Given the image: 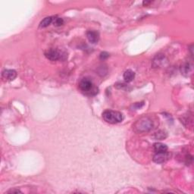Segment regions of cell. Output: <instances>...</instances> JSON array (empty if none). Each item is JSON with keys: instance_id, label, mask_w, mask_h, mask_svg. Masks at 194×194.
I'll use <instances>...</instances> for the list:
<instances>
[{"instance_id": "obj_13", "label": "cell", "mask_w": 194, "mask_h": 194, "mask_svg": "<svg viewBox=\"0 0 194 194\" xmlns=\"http://www.w3.org/2000/svg\"><path fill=\"white\" fill-rule=\"evenodd\" d=\"M53 24L56 27H59V26H61V25L63 24L64 23V21L63 19L61 18H55V19H54V21H53Z\"/></svg>"}, {"instance_id": "obj_15", "label": "cell", "mask_w": 194, "mask_h": 194, "mask_svg": "<svg viewBox=\"0 0 194 194\" xmlns=\"http://www.w3.org/2000/svg\"><path fill=\"white\" fill-rule=\"evenodd\" d=\"M161 131H159V133H156V139L162 140L163 138L165 137V133L162 132V134H161Z\"/></svg>"}, {"instance_id": "obj_11", "label": "cell", "mask_w": 194, "mask_h": 194, "mask_svg": "<svg viewBox=\"0 0 194 194\" xmlns=\"http://www.w3.org/2000/svg\"><path fill=\"white\" fill-rule=\"evenodd\" d=\"M53 21V19L52 17H46L42 21L40 22L39 24V27L42 28H47L48 26H49L50 24H52V22Z\"/></svg>"}, {"instance_id": "obj_16", "label": "cell", "mask_w": 194, "mask_h": 194, "mask_svg": "<svg viewBox=\"0 0 194 194\" xmlns=\"http://www.w3.org/2000/svg\"><path fill=\"white\" fill-rule=\"evenodd\" d=\"M8 193H21L19 190H11L9 191L8 192Z\"/></svg>"}, {"instance_id": "obj_8", "label": "cell", "mask_w": 194, "mask_h": 194, "mask_svg": "<svg viewBox=\"0 0 194 194\" xmlns=\"http://www.w3.org/2000/svg\"><path fill=\"white\" fill-rule=\"evenodd\" d=\"M87 37L89 41L92 43H96L99 41L100 37H99V33L96 31L94 30H89L87 33Z\"/></svg>"}, {"instance_id": "obj_6", "label": "cell", "mask_w": 194, "mask_h": 194, "mask_svg": "<svg viewBox=\"0 0 194 194\" xmlns=\"http://www.w3.org/2000/svg\"><path fill=\"white\" fill-rule=\"evenodd\" d=\"M2 77L6 81H12L14 80L17 77V72L15 70L12 69H6L4 70L2 73Z\"/></svg>"}, {"instance_id": "obj_7", "label": "cell", "mask_w": 194, "mask_h": 194, "mask_svg": "<svg viewBox=\"0 0 194 194\" xmlns=\"http://www.w3.org/2000/svg\"><path fill=\"white\" fill-rule=\"evenodd\" d=\"M165 57L161 54L157 55L155 58L153 59L152 62V67L153 68H160L161 65L165 64Z\"/></svg>"}, {"instance_id": "obj_2", "label": "cell", "mask_w": 194, "mask_h": 194, "mask_svg": "<svg viewBox=\"0 0 194 194\" xmlns=\"http://www.w3.org/2000/svg\"><path fill=\"white\" fill-rule=\"evenodd\" d=\"M102 118L109 124H117L123 120V115L119 112L106 110L102 113Z\"/></svg>"}, {"instance_id": "obj_5", "label": "cell", "mask_w": 194, "mask_h": 194, "mask_svg": "<svg viewBox=\"0 0 194 194\" xmlns=\"http://www.w3.org/2000/svg\"><path fill=\"white\" fill-rule=\"evenodd\" d=\"M61 53H59L57 49H53V48H51V49H48L47 51L45 53V56L47 58L48 60L50 61H57L59 59H61Z\"/></svg>"}, {"instance_id": "obj_9", "label": "cell", "mask_w": 194, "mask_h": 194, "mask_svg": "<svg viewBox=\"0 0 194 194\" xmlns=\"http://www.w3.org/2000/svg\"><path fill=\"white\" fill-rule=\"evenodd\" d=\"M153 148L156 152H165L168 150V146L161 143H156L153 145Z\"/></svg>"}, {"instance_id": "obj_4", "label": "cell", "mask_w": 194, "mask_h": 194, "mask_svg": "<svg viewBox=\"0 0 194 194\" xmlns=\"http://www.w3.org/2000/svg\"><path fill=\"white\" fill-rule=\"evenodd\" d=\"M170 158V155L167 152H156L153 156V161L157 164L164 163Z\"/></svg>"}, {"instance_id": "obj_10", "label": "cell", "mask_w": 194, "mask_h": 194, "mask_svg": "<svg viewBox=\"0 0 194 194\" xmlns=\"http://www.w3.org/2000/svg\"><path fill=\"white\" fill-rule=\"evenodd\" d=\"M135 78V73L132 70H127L124 73V79L126 82H131Z\"/></svg>"}, {"instance_id": "obj_12", "label": "cell", "mask_w": 194, "mask_h": 194, "mask_svg": "<svg viewBox=\"0 0 194 194\" xmlns=\"http://www.w3.org/2000/svg\"><path fill=\"white\" fill-rule=\"evenodd\" d=\"M191 71V66L189 63H185L184 65L181 66V73L184 75H188V74Z\"/></svg>"}, {"instance_id": "obj_14", "label": "cell", "mask_w": 194, "mask_h": 194, "mask_svg": "<svg viewBox=\"0 0 194 194\" xmlns=\"http://www.w3.org/2000/svg\"><path fill=\"white\" fill-rule=\"evenodd\" d=\"M109 53H106V52H103V53H101V54H100V59H102V60H105V59L109 58Z\"/></svg>"}, {"instance_id": "obj_1", "label": "cell", "mask_w": 194, "mask_h": 194, "mask_svg": "<svg viewBox=\"0 0 194 194\" xmlns=\"http://www.w3.org/2000/svg\"><path fill=\"white\" fill-rule=\"evenodd\" d=\"M154 127V121L150 117H142L136 122L134 129L137 133L148 132Z\"/></svg>"}, {"instance_id": "obj_3", "label": "cell", "mask_w": 194, "mask_h": 194, "mask_svg": "<svg viewBox=\"0 0 194 194\" xmlns=\"http://www.w3.org/2000/svg\"><path fill=\"white\" fill-rule=\"evenodd\" d=\"M79 88L83 93L89 95H95L98 92L93 86L92 80L89 78H83L79 83Z\"/></svg>"}]
</instances>
